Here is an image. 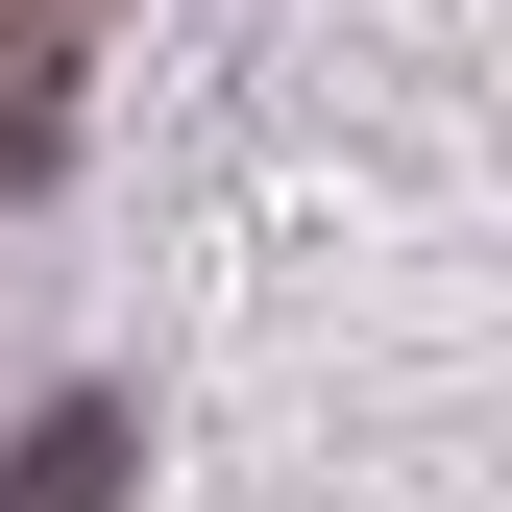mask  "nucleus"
<instances>
[{"label":"nucleus","instance_id":"f03ea898","mask_svg":"<svg viewBox=\"0 0 512 512\" xmlns=\"http://www.w3.org/2000/svg\"><path fill=\"white\" fill-rule=\"evenodd\" d=\"M0 512H122V415L74 391V415H25V464H0Z\"/></svg>","mask_w":512,"mask_h":512},{"label":"nucleus","instance_id":"f257e3e1","mask_svg":"<svg viewBox=\"0 0 512 512\" xmlns=\"http://www.w3.org/2000/svg\"><path fill=\"white\" fill-rule=\"evenodd\" d=\"M74 25H98V0H0V171H49V98H74Z\"/></svg>","mask_w":512,"mask_h":512}]
</instances>
